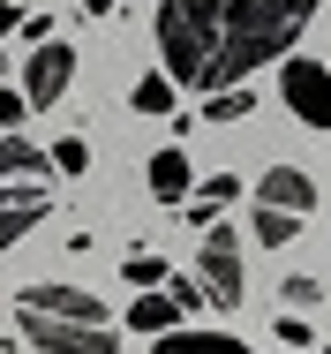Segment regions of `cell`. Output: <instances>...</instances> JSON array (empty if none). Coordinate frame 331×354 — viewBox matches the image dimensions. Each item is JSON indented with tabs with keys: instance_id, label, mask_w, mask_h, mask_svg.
I'll return each mask as SVG.
<instances>
[{
	"instance_id": "44dd1931",
	"label": "cell",
	"mask_w": 331,
	"mask_h": 354,
	"mask_svg": "<svg viewBox=\"0 0 331 354\" xmlns=\"http://www.w3.org/2000/svg\"><path fill=\"white\" fill-rule=\"evenodd\" d=\"M278 339H286V347H309V339H316V332H309V324H301V317H278Z\"/></svg>"
},
{
	"instance_id": "9a60e30c",
	"label": "cell",
	"mask_w": 331,
	"mask_h": 354,
	"mask_svg": "<svg viewBox=\"0 0 331 354\" xmlns=\"http://www.w3.org/2000/svg\"><path fill=\"white\" fill-rule=\"evenodd\" d=\"M121 272H129V286H135V294H151V286H166V257H151V249H135L129 264H121Z\"/></svg>"
},
{
	"instance_id": "30bf717a",
	"label": "cell",
	"mask_w": 331,
	"mask_h": 354,
	"mask_svg": "<svg viewBox=\"0 0 331 354\" xmlns=\"http://www.w3.org/2000/svg\"><path fill=\"white\" fill-rule=\"evenodd\" d=\"M173 324H181V309H173V294H166V286L135 294V309H129V332H143V339H158V332H173Z\"/></svg>"
},
{
	"instance_id": "ac0fdd59",
	"label": "cell",
	"mask_w": 331,
	"mask_h": 354,
	"mask_svg": "<svg viewBox=\"0 0 331 354\" xmlns=\"http://www.w3.org/2000/svg\"><path fill=\"white\" fill-rule=\"evenodd\" d=\"M30 121V106H23V91H0V129H23Z\"/></svg>"
},
{
	"instance_id": "2e32d148",
	"label": "cell",
	"mask_w": 331,
	"mask_h": 354,
	"mask_svg": "<svg viewBox=\"0 0 331 354\" xmlns=\"http://www.w3.org/2000/svg\"><path fill=\"white\" fill-rule=\"evenodd\" d=\"M46 158H53V174H68V181H75V174L91 166V143H83V136H61L53 151H46Z\"/></svg>"
},
{
	"instance_id": "3957f363",
	"label": "cell",
	"mask_w": 331,
	"mask_h": 354,
	"mask_svg": "<svg viewBox=\"0 0 331 354\" xmlns=\"http://www.w3.org/2000/svg\"><path fill=\"white\" fill-rule=\"evenodd\" d=\"M53 158L38 151L30 136H0V257L53 212Z\"/></svg>"
},
{
	"instance_id": "ffe728a7",
	"label": "cell",
	"mask_w": 331,
	"mask_h": 354,
	"mask_svg": "<svg viewBox=\"0 0 331 354\" xmlns=\"http://www.w3.org/2000/svg\"><path fill=\"white\" fill-rule=\"evenodd\" d=\"M15 30H23V38H30V46H46V38H53V15H46V8H38V15H23V23H15Z\"/></svg>"
},
{
	"instance_id": "5bb4252c",
	"label": "cell",
	"mask_w": 331,
	"mask_h": 354,
	"mask_svg": "<svg viewBox=\"0 0 331 354\" xmlns=\"http://www.w3.org/2000/svg\"><path fill=\"white\" fill-rule=\"evenodd\" d=\"M249 234H256V249H286V241L301 234V218H286V212H256V218H249Z\"/></svg>"
},
{
	"instance_id": "9c48e42d",
	"label": "cell",
	"mask_w": 331,
	"mask_h": 354,
	"mask_svg": "<svg viewBox=\"0 0 331 354\" xmlns=\"http://www.w3.org/2000/svg\"><path fill=\"white\" fill-rule=\"evenodd\" d=\"M151 354H256V347H241L234 332H181V324H173V332L151 339Z\"/></svg>"
},
{
	"instance_id": "4fadbf2b",
	"label": "cell",
	"mask_w": 331,
	"mask_h": 354,
	"mask_svg": "<svg viewBox=\"0 0 331 354\" xmlns=\"http://www.w3.org/2000/svg\"><path fill=\"white\" fill-rule=\"evenodd\" d=\"M129 106L151 113V121H166V113H173V83H166V75H143V83L129 91Z\"/></svg>"
},
{
	"instance_id": "7c38bea8",
	"label": "cell",
	"mask_w": 331,
	"mask_h": 354,
	"mask_svg": "<svg viewBox=\"0 0 331 354\" xmlns=\"http://www.w3.org/2000/svg\"><path fill=\"white\" fill-rule=\"evenodd\" d=\"M234 196H241V181H234V174H211V181H203V196L189 204V226H211V218L226 212Z\"/></svg>"
},
{
	"instance_id": "52a82bcc",
	"label": "cell",
	"mask_w": 331,
	"mask_h": 354,
	"mask_svg": "<svg viewBox=\"0 0 331 354\" xmlns=\"http://www.w3.org/2000/svg\"><path fill=\"white\" fill-rule=\"evenodd\" d=\"M249 196H256V212H286V218L316 212V181H309L301 166H264V181H256Z\"/></svg>"
},
{
	"instance_id": "8fae6325",
	"label": "cell",
	"mask_w": 331,
	"mask_h": 354,
	"mask_svg": "<svg viewBox=\"0 0 331 354\" xmlns=\"http://www.w3.org/2000/svg\"><path fill=\"white\" fill-rule=\"evenodd\" d=\"M249 113H256L249 83H234V91H211V98H203V129H226V121H249Z\"/></svg>"
},
{
	"instance_id": "e0dca14e",
	"label": "cell",
	"mask_w": 331,
	"mask_h": 354,
	"mask_svg": "<svg viewBox=\"0 0 331 354\" xmlns=\"http://www.w3.org/2000/svg\"><path fill=\"white\" fill-rule=\"evenodd\" d=\"M166 294H173V309H211L196 279H173V272H166Z\"/></svg>"
},
{
	"instance_id": "ba28073f",
	"label": "cell",
	"mask_w": 331,
	"mask_h": 354,
	"mask_svg": "<svg viewBox=\"0 0 331 354\" xmlns=\"http://www.w3.org/2000/svg\"><path fill=\"white\" fill-rule=\"evenodd\" d=\"M143 181H151V196H158V204H189L196 166H189V151H181V143H158V151H151V166H143Z\"/></svg>"
},
{
	"instance_id": "277c9868",
	"label": "cell",
	"mask_w": 331,
	"mask_h": 354,
	"mask_svg": "<svg viewBox=\"0 0 331 354\" xmlns=\"http://www.w3.org/2000/svg\"><path fill=\"white\" fill-rule=\"evenodd\" d=\"M196 286H203V301L241 309V241H234L226 226H203V241H196Z\"/></svg>"
},
{
	"instance_id": "8992f818",
	"label": "cell",
	"mask_w": 331,
	"mask_h": 354,
	"mask_svg": "<svg viewBox=\"0 0 331 354\" xmlns=\"http://www.w3.org/2000/svg\"><path fill=\"white\" fill-rule=\"evenodd\" d=\"M278 98L294 106L301 129H331V68L324 61H286L278 68Z\"/></svg>"
},
{
	"instance_id": "7a4b0ae2",
	"label": "cell",
	"mask_w": 331,
	"mask_h": 354,
	"mask_svg": "<svg viewBox=\"0 0 331 354\" xmlns=\"http://www.w3.org/2000/svg\"><path fill=\"white\" fill-rule=\"evenodd\" d=\"M15 324H23V339L38 354H113L121 347L106 301L83 294V286H23L15 294Z\"/></svg>"
},
{
	"instance_id": "603a6c76",
	"label": "cell",
	"mask_w": 331,
	"mask_h": 354,
	"mask_svg": "<svg viewBox=\"0 0 331 354\" xmlns=\"http://www.w3.org/2000/svg\"><path fill=\"white\" fill-rule=\"evenodd\" d=\"M83 15H113V0H83Z\"/></svg>"
},
{
	"instance_id": "d6986e66",
	"label": "cell",
	"mask_w": 331,
	"mask_h": 354,
	"mask_svg": "<svg viewBox=\"0 0 331 354\" xmlns=\"http://www.w3.org/2000/svg\"><path fill=\"white\" fill-rule=\"evenodd\" d=\"M286 301H294V309H316V301H324V286H316V279H286Z\"/></svg>"
},
{
	"instance_id": "cb8c5ba5",
	"label": "cell",
	"mask_w": 331,
	"mask_h": 354,
	"mask_svg": "<svg viewBox=\"0 0 331 354\" xmlns=\"http://www.w3.org/2000/svg\"><path fill=\"white\" fill-rule=\"evenodd\" d=\"M316 354H331V339H324V347H316Z\"/></svg>"
},
{
	"instance_id": "5b68a950",
	"label": "cell",
	"mask_w": 331,
	"mask_h": 354,
	"mask_svg": "<svg viewBox=\"0 0 331 354\" xmlns=\"http://www.w3.org/2000/svg\"><path fill=\"white\" fill-rule=\"evenodd\" d=\"M68 83H75V46H61V38L30 46V61H23V106H30V113L61 106V98H68Z\"/></svg>"
},
{
	"instance_id": "7402d4cb",
	"label": "cell",
	"mask_w": 331,
	"mask_h": 354,
	"mask_svg": "<svg viewBox=\"0 0 331 354\" xmlns=\"http://www.w3.org/2000/svg\"><path fill=\"white\" fill-rule=\"evenodd\" d=\"M15 23H23V8H8V0H0V38H8Z\"/></svg>"
},
{
	"instance_id": "6da1fadb",
	"label": "cell",
	"mask_w": 331,
	"mask_h": 354,
	"mask_svg": "<svg viewBox=\"0 0 331 354\" xmlns=\"http://www.w3.org/2000/svg\"><path fill=\"white\" fill-rule=\"evenodd\" d=\"M324 0H158V61L173 91H234L316 23Z\"/></svg>"
}]
</instances>
